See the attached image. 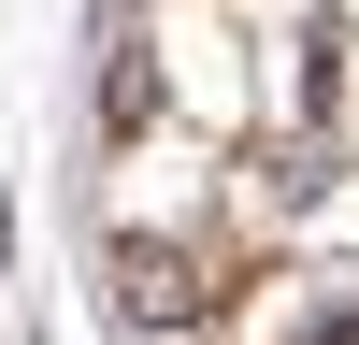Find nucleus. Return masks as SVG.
<instances>
[{
	"instance_id": "obj_1",
	"label": "nucleus",
	"mask_w": 359,
	"mask_h": 345,
	"mask_svg": "<svg viewBox=\"0 0 359 345\" xmlns=\"http://www.w3.org/2000/svg\"><path fill=\"white\" fill-rule=\"evenodd\" d=\"M115 273H130V302H144V316H187V259H172V245H130Z\"/></svg>"
}]
</instances>
